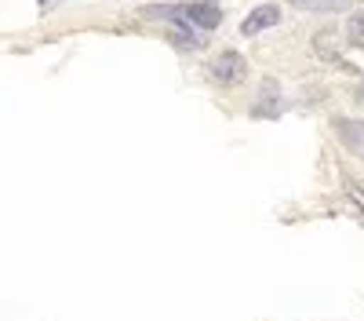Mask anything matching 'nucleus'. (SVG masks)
I'll return each instance as SVG.
<instances>
[{
    "mask_svg": "<svg viewBox=\"0 0 364 321\" xmlns=\"http://www.w3.org/2000/svg\"><path fill=\"white\" fill-rule=\"evenodd\" d=\"M146 19H164L171 26H182V29H197V33H211V29H219L223 22V8L211 4V0H182V4H149L142 8Z\"/></svg>",
    "mask_w": 364,
    "mask_h": 321,
    "instance_id": "1",
    "label": "nucleus"
},
{
    "mask_svg": "<svg viewBox=\"0 0 364 321\" xmlns=\"http://www.w3.org/2000/svg\"><path fill=\"white\" fill-rule=\"evenodd\" d=\"M168 41L178 48V51H200L204 48V33H197V29H182V26H171L168 29Z\"/></svg>",
    "mask_w": 364,
    "mask_h": 321,
    "instance_id": "6",
    "label": "nucleus"
},
{
    "mask_svg": "<svg viewBox=\"0 0 364 321\" xmlns=\"http://www.w3.org/2000/svg\"><path fill=\"white\" fill-rule=\"evenodd\" d=\"M208 77L215 80L219 88H240V84H245V77H248V63H245V55L233 51V48L219 51V55L208 63Z\"/></svg>",
    "mask_w": 364,
    "mask_h": 321,
    "instance_id": "2",
    "label": "nucleus"
},
{
    "mask_svg": "<svg viewBox=\"0 0 364 321\" xmlns=\"http://www.w3.org/2000/svg\"><path fill=\"white\" fill-rule=\"evenodd\" d=\"M291 4H295V8H310V4H314V0H291Z\"/></svg>",
    "mask_w": 364,
    "mask_h": 321,
    "instance_id": "11",
    "label": "nucleus"
},
{
    "mask_svg": "<svg viewBox=\"0 0 364 321\" xmlns=\"http://www.w3.org/2000/svg\"><path fill=\"white\" fill-rule=\"evenodd\" d=\"M343 186H346V197H350V204H353V212H357V219L364 223V183H357V179H343Z\"/></svg>",
    "mask_w": 364,
    "mask_h": 321,
    "instance_id": "9",
    "label": "nucleus"
},
{
    "mask_svg": "<svg viewBox=\"0 0 364 321\" xmlns=\"http://www.w3.org/2000/svg\"><path fill=\"white\" fill-rule=\"evenodd\" d=\"M353 0H314L310 4V11H343V8H350Z\"/></svg>",
    "mask_w": 364,
    "mask_h": 321,
    "instance_id": "10",
    "label": "nucleus"
},
{
    "mask_svg": "<svg viewBox=\"0 0 364 321\" xmlns=\"http://www.w3.org/2000/svg\"><path fill=\"white\" fill-rule=\"evenodd\" d=\"M357 99L364 102V77H360V88H357Z\"/></svg>",
    "mask_w": 364,
    "mask_h": 321,
    "instance_id": "12",
    "label": "nucleus"
},
{
    "mask_svg": "<svg viewBox=\"0 0 364 321\" xmlns=\"http://www.w3.org/2000/svg\"><path fill=\"white\" fill-rule=\"evenodd\" d=\"M281 22V8L277 4H259L240 19V37H259L262 29H273Z\"/></svg>",
    "mask_w": 364,
    "mask_h": 321,
    "instance_id": "5",
    "label": "nucleus"
},
{
    "mask_svg": "<svg viewBox=\"0 0 364 321\" xmlns=\"http://www.w3.org/2000/svg\"><path fill=\"white\" fill-rule=\"evenodd\" d=\"M346 44H353V48H360V51H364V8H360V11H353V15H350V22H346Z\"/></svg>",
    "mask_w": 364,
    "mask_h": 321,
    "instance_id": "8",
    "label": "nucleus"
},
{
    "mask_svg": "<svg viewBox=\"0 0 364 321\" xmlns=\"http://www.w3.org/2000/svg\"><path fill=\"white\" fill-rule=\"evenodd\" d=\"M281 110H284L281 84L273 77H266L262 88H259V99L252 102V117H255V121H273V117H281Z\"/></svg>",
    "mask_w": 364,
    "mask_h": 321,
    "instance_id": "3",
    "label": "nucleus"
},
{
    "mask_svg": "<svg viewBox=\"0 0 364 321\" xmlns=\"http://www.w3.org/2000/svg\"><path fill=\"white\" fill-rule=\"evenodd\" d=\"M314 48H317V55L324 58V63H331V66H339V70H346V73H357V70H353V66L346 63V58L339 55V48H331V44H328V33H321V37L314 41Z\"/></svg>",
    "mask_w": 364,
    "mask_h": 321,
    "instance_id": "7",
    "label": "nucleus"
},
{
    "mask_svg": "<svg viewBox=\"0 0 364 321\" xmlns=\"http://www.w3.org/2000/svg\"><path fill=\"white\" fill-rule=\"evenodd\" d=\"M331 132L339 135L346 154L364 161V121H357V117H336V121H331Z\"/></svg>",
    "mask_w": 364,
    "mask_h": 321,
    "instance_id": "4",
    "label": "nucleus"
}]
</instances>
